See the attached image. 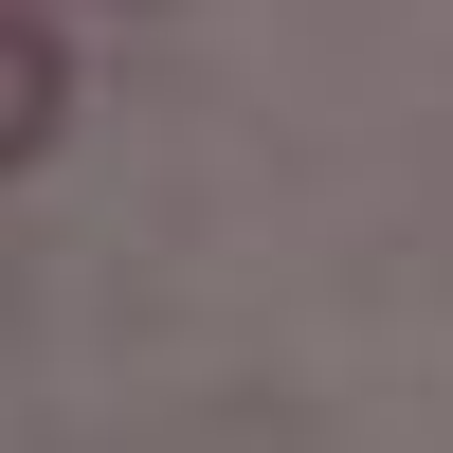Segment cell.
Returning a JSON list of instances; mask_svg holds the SVG:
<instances>
[{
  "instance_id": "1",
  "label": "cell",
  "mask_w": 453,
  "mask_h": 453,
  "mask_svg": "<svg viewBox=\"0 0 453 453\" xmlns=\"http://www.w3.org/2000/svg\"><path fill=\"white\" fill-rule=\"evenodd\" d=\"M55 127H73V55H55V19H19V0H0V181L55 164Z\"/></svg>"
}]
</instances>
